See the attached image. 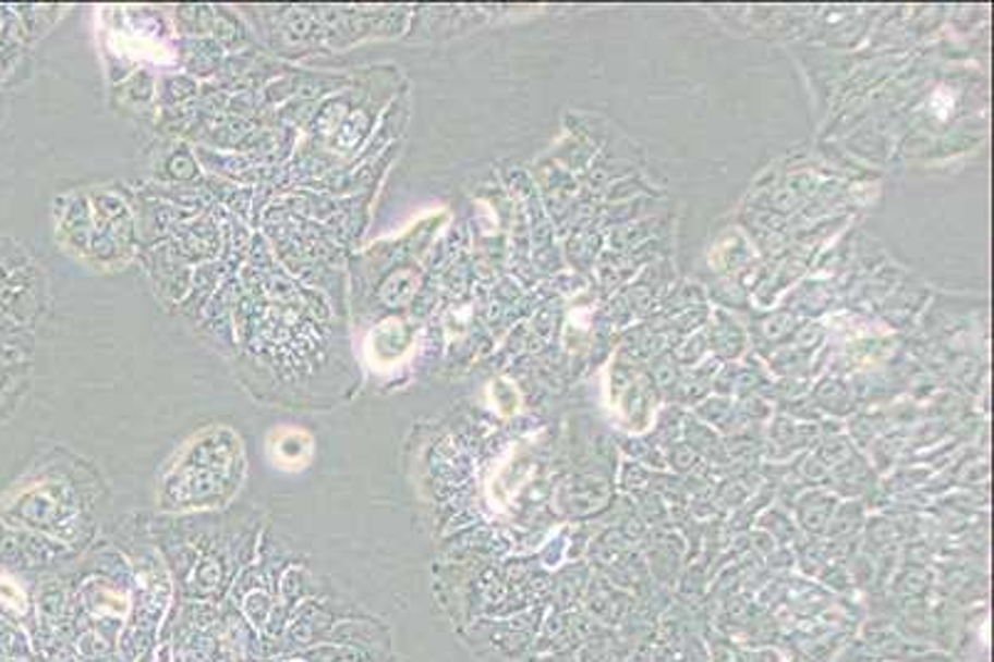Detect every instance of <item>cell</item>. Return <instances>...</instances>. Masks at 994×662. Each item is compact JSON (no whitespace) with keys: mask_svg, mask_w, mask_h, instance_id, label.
<instances>
[{"mask_svg":"<svg viewBox=\"0 0 994 662\" xmlns=\"http://www.w3.org/2000/svg\"><path fill=\"white\" fill-rule=\"evenodd\" d=\"M270 455L284 470H298L312 455V438L298 428L275 430L270 436Z\"/></svg>","mask_w":994,"mask_h":662,"instance_id":"cell-1","label":"cell"},{"mask_svg":"<svg viewBox=\"0 0 994 662\" xmlns=\"http://www.w3.org/2000/svg\"><path fill=\"white\" fill-rule=\"evenodd\" d=\"M0 601H3L5 605H11V609H15V611L25 609L23 588L17 586L11 576H5V574H0Z\"/></svg>","mask_w":994,"mask_h":662,"instance_id":"cell-2","label":"cell"}]
</instances>
